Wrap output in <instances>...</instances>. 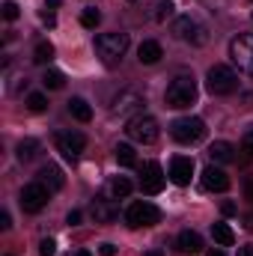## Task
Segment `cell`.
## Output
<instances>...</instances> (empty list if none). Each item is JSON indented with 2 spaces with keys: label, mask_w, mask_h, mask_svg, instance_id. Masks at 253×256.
<instances>
[{
  "label": "cell",
  "mask_w": 253,
  "mask_h": 256,
  "mask_svg": "<svg viewBox=\"0 0 253 256\" xmlns=\"http://www.w3.org/2000/svg\"><path fill=\"white\" fill-rule=\"evenodd\" d=\"M42 84H45L48 90H63L66 78H63V72H57V68H48V72L42 74Z\"/></svg>",
  "instance_id": "28"
},
{
  "label": "cell",
  "mask_w": 253,
  "mask_h": 256,
  "mask_svg": "<svg viewBox=\"0 0 253 256\" xmlns=\"http://www.w3.org/2000/svg\"><path fill=\"white\" fill-rule=\"evenodd\" d=\"M190 176H194V161L185 158V155H176V158L170 161V179H173V185L185 188L190 182Z\"/></svg>",
  "instance_id": "13"
},
{
  "label": "cell",
  "mask_w": 253,
  "mask_h": 256,
  "mask_svg": "<svg viewBox=\"0 0 253 256\" xmlns=\"http://www.w3.org/2000/svg\"><path fill=\"white\" fill-rule=\"evenodd\" d=\"M114 152H116V161H120L122 167H134V164H137V155H134V149H131L128 143H120Z\"/></svg>",
  "instance_id": "26"
},
{
  "label": "cell",
  "mask_w": 253,
  "mask_h": 256,
  "mask_svg": "<svg viewBox=\"0 0 253 256\" xmlns=\"http://www.w3.org/2000/svg\"><path fill=\"white\" fill-rule=\"evenodd\" d=\"M131 179L128 176H114V179H108V185H104V196L108 200H126L128 194H131Z\"/></svg>",
  "instance_id": "18"
},
{
  "label": "cell",
  "mask_w": 253,
  "mask_h": 256,
  "mask_svg": "<svg viewBox=\"0 0 253 256\" xmlns=\"http://www.w3.org/2000/svg\"><path fill=\"white\" fill-rule=\"evenodd\" d=\"M0 226H3V230H9V226H12V220H9V214H6V212L0 214Z\"/></svg>",
  "instance_id": "37"
},
{
  "label": "cell",
  "mask_w": 253,
  "mask_h": 256,
  "mask_svg": "<svg viewBox=\"0 0 253 256\" xmlns=\"http://www.w3.org/2000/svg\"><path fill=\"white\" fill-rule=\"evenodd\" d=\"M98 254H102V256H116V244H110V242H104V244L98 248Z\"/></svg>",
  "instance_id": "34"
},
{
  "label": "cell",
  "mask_w": 253,
  "mask_h": 256,
  "mask_svg": "<svg viewBox=\"0 0 253 256\" xmlns=\"http://www.w3.org/2000/svg\"><path fill=\"white\" fill-rule=\"evenodd\" d=\"M39 254L42 256H54L57 254V242H54V238H42V242H39Z\"/></svg>",
  "instance_id": "30"
},
{
  "label": "cell",
  "mask_w": 253,
  "mask_h": 256,
  "mask_svg": "<svg viewBox=\"0 0 253 256\" xmlns=\"http://www.w3.org/2000/svg\"><path fill=\"white\" fill-rule=\"evenodd\" d=\"M48 196H51V191L36 179V182H30V185H24V188H21L18 202H21V208H24L27 214H36V212H42V208L48 206Z\"/></svg>",
  "instance_id": "9"
},
{
  "label": "cell",
  "mask_w": 253,
  "mask_h": 256,
  "mask_svg": "<svg viewBox=\"0 0 253 256\" xmlns=\"http://www.w3.org/2000/svg\"><path fill=\"white\" fill-rule=\"evenodd\" d=\"M54 57V45L51 42H36V48H33V63H48Z\"/></svg>",
  "instance_id": "25"
},
{
  "label": "cell",
  "mask_w": 253,
  "mask_h": 256,
  "mask_svg": "<svg viewBox=\"0 0 253 256\" xmlns=\"http://www.w3.org/2000/svg\"><path fill=\"white\" fill-rule=\"evenodd\" d=\"M27 108H30L33 114H42V110L48 108V98H45L42 92H30V96H27Z\"/></svg>",
  "instance_id": "29"
},
{
  "label": "cell",
  "mask_w": 253,
  "mask_h": 256,
  "mask_svg": "<svg viewBox=\"0 0 253 256\" xmlns=\"http://www.w3.org/2000/svg\"><path fill=\"white\" fill-rule=\"evenodd\" d=\"M173 9H176V3H173V0H155V6H152L149 18H152V21H167V18L173 15Z\"/></svg>",
  "instance_id": "23"
},
{
  "label": "cell",
  "mask_w": 253,
  "mask_h": 256,
  "mask_svg": "<svg viewBox=\"0 0 253 256\" xmlns=\"http://www.w3.org/2000/svg\"><path fill=\"white\" fill-rule=\"evenodd\" d=\"M143 104H146L143 92H140V90H134V86H126V90H120V92L114 96L110 110H114V114H120V116H128V114H137Z\"/></svg>",
  "instance_id": "10"
},
{
  "label": "cell",
  "mask_w": 253,
  "mask_h": 256,
  "mask_svg": "<svg viewBox=\"0 0 253 256\" xmlns=\"http://www.w3.org/2000/svg\"><path fill=\"white\" fill-rule=\"evenodd\" d=\"M208 158H212L214 164H232L238 155H236V146H232V143H226V140H214V143L208 146Z\"/></svg>",
  "instance_id": "17"
},
{
  "label": "cell",
  "mask_w": 253,
  "mask_h": 256,
  "mask_svg": "<svg viewBox=\"0 0 253 256\" xmlns=\"http://www.w3.org/2000/svg\"><path fill=\"white\" fill-rule=\"evenodd\" d=\"M146 256H164V254H161L158 248H152V250H149V254H146Z\"/></svg>",
  "instance_id": "41"
},
{
  "label": "cell",
  "mask_w": 253,
  "mask_h": 256,
  "mask_svg": "<svg viewBox=\"0 0 253 256\" xmlns=\"http://www.w3.org/2000/svg\"><path fill=\"white\" fill-rule=\"evenodd\" d=\"M220 212H224V214H236V202H224Z\"/></svg>",
  "instance_id": "36"
},
{
  "label": "cell",
  "mask_w": 253,
  "mask_h": 256,
  "mask_svg": "<svg viewBox=\"0 0 253 256\" xmlns=\"http://www.w3.org/2000/svg\"><path fill=\"white\" fill-rule=\"evenodd\" d=\"M90 214H92V220L96 224H110L120 212H116V206H114V200H108V196H98V200H92V206H90Z\"/></svg>",
  "instance_id": "15"
},
{
  "label": "cell",
  "mask_w": 253,
  "mask_h": 256,
  "mask_svg": "<svg viewBox=\"0 0 253 256\" xmlns=\"http://www.w3.org/2000/svg\"><path fill=\"white\" fill-rule=\"evenodd\" d=\"M179 250L182 254H200L202 250V238H200V232H194V230H182L179 232Z\"/></svg>",
  "instance_id": "20"
},
{
  "label": "cell",
  "mask_w": 253,
  "mask_h": 256,
  "mask_svg": "<svg viewBox=\"0 0 253 256\" xmlns=\"http://www.w3.org/2000/svg\"><path fill=\"white\" fill-rule=\"evenodd\" d=\"M212 236H214V242L224 244V248H230V244L236 242V232H232L226 224H212Z\"/></svg>",
  "instance_id": "24"
},
{
  "label": "cell",
  "mask_w": 253,
  "mask_h": 256,
  "mask_svg": "<svg viewBox=\"0 0 253 256\" xmlns=\"http://www.w3.org/2000/svg\"><path fill=\"white\" fill-rule=\"evenodd\" d=\"M164 102H167V108H173V110L190 108V104L196 102V80H194L190 74H176V78L170 80L167 92H164Z\"/></svg>",
  "instance_id": "1"
},
{
  "label": "cell",
  "mask_w": 253,
  "mask_h": 256,
  "mask_svg": "<svg viewBox=\"0 0 253 256\" xmlns=\"http://www.w3.org/2000/svg\"><path fill=\"white\" fill-rule=\"evenodd\" d=\"M3 18H6V21H15V18H18V6H15L12 0L3 3Z\"/></svg>",
  "instance_id": "32"
},
{
  "label": "cell",
  "mask_w": 253,
  "mask_h": 256,
  "mask_svg": "<svg viewBox=\"0 0 253 256\" xmlns=\"http://www.w3.org/2000/svg\"><path fill=\"white\" fill-rule=\"evenodd\" d=\"M230 60L242 74H253V36L242 33L230 42Z\"/></svg>",
  "instance_id": "7"
},
{
  "label": "cell",
  "mask_w": 253,
  "mask_h": 256,
  "mask_svg": "<svg viewBox=\"0 0 253 256\" xmlns=\"http://www.w3.org/2000/svg\"><path fill=\"white\" fill-rule=\"evenodd\" d=\"M173 36L179 42H188V45H206L208 42V30L206 24H200L194 15H179L173 21Z\"/></svg>",
  "instance_id": "5"
},
{
  "label": "cell",
  "mask_w": 253,
  "mask_h": 256,
  "mask_svg": "<svg viewBox=\"0 0 253 256\" xmlns=\"http://www.w3.org/2000/svg\"><path fill=\"white\" fill-rule=\"evenodd\" d=\"M248 226L253 230V214H248Z\"/></svg>",
  "instance_id": "43"
},
{
  "label": "cell",
  "mask_w": 253,
  "mask_h": 256,
  "mask_svg": "<svg viewBox=\"0 0 253 256\" xmlns=\"http://www.w3.org/2000/svg\"><path fill=\"white\" fill-rule=\"evenodd\" d=\"M242 102H244V108H253V92H248V96H244Z\"/></svg>",
  "instance_id": "39"
},
{
  "label": "cell",
  "mask_w": 253,
  "mask_h": 256,
  "mask_svg": "<svg viewBox=\"0 0 253 256\" xmlns=\"http://www.w3.org/2000/svg\"><path fill=\"white\" fill-rule=\"evenodd\" d=\"M74 256H92V254H90V250H78Z\"/></svg>",
  "instance_id": "42"
},
{
  "label": "cell",
  "mask_w": 253,
  "mask_h": 256,
  "mask_svg": "<svg viewBox=\"0 0 253 256\" xmlns=\"http://www.w3.org/2000/svg\"><path fill=\"white\" fill-rule=\"evenodd\" d=\"M208 256H224V254H220V250H212V254H208Z\"/></svg>",
  "instance_id": "44"
},
{
  "label": "cell",
  "mask_w": 253,
  "mask_h": 256,
  "mask_svg": "<svg viewBox=\"0 0 253 256\" xmlns=\"http://www.w3.org/2000/svg\"><path fill=\"white\" fill-rule=\"evenodd\" d=\"M80 24H84V27H90V30H96V27L102 24V12H98L96 6H86V9L80 12Z\"/></svg>",
  "instance_id": "27"
},
{
  "label": "cell",
  "mask_w": 253,
  "mask_h": 256,
  "mask_svg": "<svg viewBox=\"0 0 253 256\" xmlns=\"http://www.w3.org/2000/svg\"><path fill=\"white\" fill-rule=\"evenodd\" d=\"M68 114H72L78 122H90V120H92V108H90L84 98H78V96L68 98Z\"/></svg>",
  "instance_id": "21"
},
{
  "label": "cell",
  "mask_w": 253,
  "mask_h": 256,
  "mask_svg": "<svg viewBox=\"0 0 253 256\" xmlns=\"http://www.w3.org/2000/svg\"><path fill=\"white\" fill-rule=\"evenodd\" d=\"M42 21H45V24H48V27H54V24H57V18H54V15H51V12H42Z\"/></svg>",
  "instance_id": "35"
},
{
  "label": "cell",
  "mask_w": 253,
  "mask_h": 256,
  "mask_svg": "<svg viewBox=\"0 0 253 256\" xmlns=\"http://www.w3.org/2000/svg\"><path fill=\"white\" fill-rule=\"evenodd\" d=\"M126 134L134 140V143L149 146V143L158 140L161 128H158V120H155V116H149V114H134V116L128 120V126H126Z\"/></svg>",
  "instance_id": "4"
},
{
  "label": "cell",
  "mask_w": 253,
  "mask_h": 256,
  "mask_svg": "<svg viewBox=\"0 0 253 256\" xmlns=\"http://www.w3.org/2000/svg\"><path fill=\"white\" fill-rule=\"evenodd\" d=\"M238 256H253V242H250V244H244V248L238 250Z\"/></svg>",
  "instance_id": "38"
},
{
  "label": "cell",
  "mask_w": 253,
  "mask_h": 256,
  "mask_svg": "<svg viewBox=\"0 0 253 256\" xmlns=\"http://www.w3.org/2000/svg\"><path fill=\"white\" fill-rule=\"evenodd\" d=\"M39 182H42L48 191L54 194V191H63L66 176H63V170H60V167H54V164H45V167L39 170Z\"/></svg>",
  "instance_id": "16"
},
{
  "label": "cell",
  "mask_w": 253,
  "mask_h": 256,
  "mask_svg": "<svg viewBox=\"0 0 253 256\" xmlns=\"http://www.w3.org/2000/svg\"><path fill=\"white\" fill-rule=\"evenodd\" d=\"M45 6H51V9H54V6H60V0H45Z\"/></svg>",
  "instance_id": "40"
},
{
  "label": "cell",
  "mask_w": 253,
  "mask_h": 256,
  "mask_svg": "<svg viewBox=\"0 0 253 256\" xmlns=\"http://www.w3.org/2000/svg\"><path fill=\"white\" fill-rule=\"evenodd\" d=\"M202 188H206V191H214V194L230 191V176H226L220 167L208 164V167L202 170Z\"/></svg>",
  "instance_id": "12"
},
{
  "label": "cell",
  "mask_w": 253,
  "mask_h": 256,
  "mask_svg": "<svg viewBox=\"0 0 253 256\" xmlns=\"http://www.w3.org/2000/svg\"><path fill=\"white\" fill-rule=\"evenodd\" d=\"M39 155V140H33V137H27V140H21L18 143V161H33Z\"/></svg>",
  "instance_id": "22"
},
{
  "label": "cell",
  "mask_w": 253,
  "mask_h": 256,
  "mask_svg": "<svg viewBox=\"0 0 253 256\" xmlns=\"http://www.w3.org/2000/svg\"><path fill=\"white\" fill-rule=\"evenodd\" d=\"M143 194H161L164 188V170H161V164H155V161H149L146 167H143Z\"/></svg>",
  "instance_id": "14"
},
{
  "label": "cell",
  "mask_w": 253,
  "mask_h": 256,
  "mask_svg": "<svg viewBox=\"0 0 253 256\" xmlns=\"http://www.w3.org/2000/svg\"><path fill=\"white\" fill-rule=\"evenodd\" d=\"M206 86L212 96H232L238 90V74L224 63H214L206 74Z\"/></svg>",
  "instance_id": "3"
},
{
  "label": "cell",
  "mask_w": 253,
  "mask_h": 256,
  "mask_svg": "<svg viewBox=\"0 0 253 256\" xmlns=\"http://www.w3.org/2000/svg\"><path fill=\"white\" fill-rule=\"evenodd\" d=\"M126 51H128V33L114 30V33H102L96 39V54L102 57L104 66H116L126 57Z\"/></svg>",
  "instance_id": "2"
},
{
  "label": "cell",
  "mask_w": 253,
  "mask_h": 256,
  "mask_svg": "<svg viewBox=\"0 0 253 256\" xmlns=\"http://www.w3.org/2000/svg\"><path fill=\"white\" fill-rule=\"evenodd\" d=\"M170 134H173V140L190 146V143H200V140L206 137V122L196 120V116H182V120H176V122L170 126Z\"/></svg>",
  "instance_id": "8"
},
{
  "label": "cell",
  "mask_w": 253,
  "mask_h": 256,
  "mask_svg": "<svg viewBox=\"0 0 253 256\" xmlns=\"http://www.w3.org/2000/svg\"><path fill=\"white\" fill-rule=\"evenodd\" d=\"M54 140H57V149L63 152L66 161H78L80 152L86 149V137H84L80 131H60Z\"/></svg>",
  "instance_id": "11"
},
{
  "label": "cell",
  "mask_w": 253,
  "mask_h": 256,
  "mask_svg": "<svg viewBox=\"0 0 253 256\" xmlns=\"http://www.w3.org/2000/svg\"><path fill=\"white\" fill-rule=\"evenodd\" d=\"M66 224H68V226H78V224H80V212H78V208H72V212L66 214Z\"/></svg>",
  "instance_id": "33"
},
{
  "label": "cell",
  "mask_w": 253,
  "mask_h": 256,
  "mask_svg": "<svg viewBox=\"0 0 253 256\" xmlns=\"http://www.w3.org/2000/svg\"><path fill=\"white\" fill-rule=\"evenodd\" d=\"M161 57H164V51H161V45H158L155 39H146V42L137 48V60H140V63H146V66L158 63Z\"/></svg>",
  "instance_id": "19"
},
{
  "label": "cell",
  "mask_w": 253,
  "mask_h": 256,
  "mask_svg": "<svg viewBox=\"0 0 253 256\" xmlns=\"http://www.w3.org/2000/svg\"><path fill=\"white\" fill-rule=\"evenodd\" d=\"M126 220L131 230H140V226H155V224H161V208L155 206V202H146V200H137V202H131L126 212Z\"/></svg>",
  "instance_id": "6"
},
{
  "label": "cell",
  "mask_w": 253,
  "mask_h": 256,
  "mask_svg": "<svg viewBox=\"0 0 253 256\" xmlns=\"http://www.w3.org/2000/svg\"><path fill=\"white\" fill-rule=\"evenodd\" d=\"M242 152H244V158H250L253 161V128L242 137Z\"/></svg>",
  "instance_id": "31"
}]
</instances>
